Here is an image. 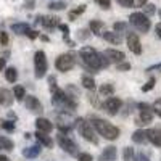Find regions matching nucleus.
Listing matches in <instances>:
<instances>
[{
    "label": "nucleus",
    "instance_id": "obj_1",
    "mask_svg": "<svg viewBox=\"0 0 161 161\" xmlns=\"http://www.w3.org/2000/svg\"><path fill=\"white\" fill-rule=\"evenodd\" d=\"M80 58H82L84 64L87 66V68L90 71H98V69H105V68H108V58H106L103 53H98L97 50H93L92 47H82L80 48Z\"/></svg>",
    "mask_w": 161,
    "mask_h": 161
},
{
    "label": "nucleus",
    "instance_id": "obj_2",
    "mask_svg": "<svg viewBox=\"0 0 161 161\" xmlns=\"http://www.w3.org/2000/svg\"><path fill=\"white\" fill-rule=\"evenodd\" d=\"M52 103H53V106H57L60 111H71V113L77 106L76 100L71 95H68V93H64L63 90H60V89L52 92Z\"/></svg>",
    "mask_w": 161,
    "mask_h": 161
},
{
    "label": "nucleus",
    "instance_id": "obj_3",
    "mask_svg": "<svg viewBox=\"0 0 161 161\" xmlns=\"http://www.w3.org/2000/svg\"><path fill=\"white\" fill-rule=\"evenodd\" d=\"M92 124H93V127H95V130L102 137H105L106 140H116L119 137V129L116 126H113L111 123H108V121L100 119V118H93Z\"/></svg>",
    "mask_w": 161,
    "mask_h": 161
},
{
    "label": "nucleus",
    "instance_id": "obj_4",
    "mask_svg": "<svg viewBox=\"0 0 161 161\" xmlns=\"http://www.w3.org/2000/svg\"><path fill=\"white\" fill-rule=\"evenodd\" d=\"M76 127H77V132L82 136L87 142L90 143H98V139L95 136V127H93V124L87 123V119H77L76 121Z\"/></svg>",
    "mask_w": 161,
    "mask_h": 161
},
{
    "label": "nucleus",
    "instance_id": "obj_5",
    "mask_svg": "<svg viewBox=\"0 0 161 161\" xmlns=\"http://www.w3.org/2000/svg\"><path fill=\"white\" fill-rule=\"evenodd\" d=\"M129 23L136 28L139 32H143V34H147L150 31V28H152V23H150V19L147 18V15L145 13H132V15L129 16Z\"/></svg>",
    "mask_w": 161,
    "mask_h": 161
},
{
    "label": "nucleus",
    "instance_id": "obj_6",
    "mask_svg": "<svg viewBox=\"0 0 161 161\" xmlns=\"http://www.w3.org/2000/svg\"><path fill=\"white\" fill-rule=\"evenodd\" d=\"M48 69V63H47V57L42 50L36 52L34 55V71H36V77L37 79H42L47 74Z\"/></svg>",
    "mask_w": 161,
    "mask_h": 161
},
{
    "label": "nucleus",
    "instance_id": "obj_7",
    "mask_svg": "<svg viewBox=\"0 0 161 161\" xmlns=\"http://www.w3.org/2000/svg\"><path fill=\"white\" fill-rule=\"evenodd\" d=\"M153 114H155L153 106H150L148 103L140 102V103H139V118H137V123H136V124H139V126H142V124H150L152 121H153Z\"/></svg>",
    "mask_w": 161,
    "mask_h": 161
},
{
    "label": "nucleus",
    "instance_id": "obj_8",
    "mask_svg": "<svg viewBox=\"0 0 161 161\" xmlns=\"http://www.w3.org/2000/svg\"><path fill=\"white\" fill-rule=\"evenodd\" d=\"M69 113H71V111H61V113L58 114V123H57V127H58V129H60V132H63V134H68V132L74 127L76 121H77V119H74Z\"/></svg>",
    "mask_w": 161,
    "mask_h": 161
},
{
    "label": "nucleus",
    "instance_id": "obj_9",
    "mask_svg": "<svg viewBox=\"0 0 161 161\" xmlns=\"http://www.w3.org/2000/svg\"><path fill=\"white\" fill-rule=\"evenodd\" d=\"M74 64H76V57L73 55V53H63V55H60L55 61L57 69L61 71V73L71 71L74 68Z\"/></svg>",
    "mask_w": 161,
    "mask_h": 161
},
{
    "label": "nucleus",
    "instance_id": "obj_10",
    "mask_svg": "<svg viewBox=\"0 0 161 161\" xmlns=\"http://www.w3.org/2000/svg\"><path fill=\"white\" fill-rule=\"evenodd\" d=\"M57 142H58V145H60V148H61L63 152H66L68 155H71V156H77V155H79V153H77V145H76L68 136H64L63 132L57 136Z\"/></svg>",
    "mask_w": 161,
    "mask_h": 161
},
{
    "label": "nucleus",
    "instance_id": "obj_11",
    "mask_svg": "<svg viewBox=\"0 0 161 161\" xmlns=\"http://www.w3.org/2000/svg\"><path fill=\"white\" fill-rule=\"evenodd\" d=\"M126 42H127V47H129V50L132 53H136V55H140V53H142V44H140V39H139L137 34L129 32Z\"/></svg>",
    "mask_w": 161,
    "mask_h": 161
},
{
    "label": "nucleus",
    "instance_id": "obj_12",
    "mask_svg": "<svg viewBox=\"0 0 161 161\" xmlns=\"http://www.w3.org/2000/svg\"><path fill=\"white\" fill-rule=\"evenodd\" d=\"M26 108H28L31 113H34V114H42V111H44L42 103H40L39 98L34 97V95L26 97Z\"/></svg>",
    "mask_w": 161,
    "mask_h": 161
},
{
    "label": "nucleus",
    "instance_id": "obj_13",
    "mask_svg": "<svg viewBox=\"0 0 161 161\" xmlns=\"http://www.w3.org/2000/svg\"><path fill=\"white\" fill-rule=\"evenodd\" d=\"M121 105H123V103H121L119 98H116V97H110L108 100L103 103V108H105V111L108 113V114L114 116V114H118V111L121 110Z\"/></svg>",
    "mask_w": 161,
    "mask_h": 161
},
{
    "label": "nucleus",
    "instance_id": "obj_14",
    "mask_svg": "<svg viewBox=\"0 0 161 161\" xmlns=\"http://www.w3.org/2000/svg\"><path fill=\"white\" fill-rule=\"evenodd\" d=\"M103 55L108 58V61H111V63H123L124 61V58H126V55L121 50H114V48H108V50H105V53Z\"/></svg>",
    "mask_w": 161,
    "mask_h": 161
},
{
    "label": "nucleus",
    "instance_id": "obj_15",
    "mask_svg": "<svg viewBox=\"0 0 161 161\" xmlns=\"http://www.w3.org/2000/svg\"><path fill=\"white\" fill-rule=\"evenodd\" d=\"M37 23H40L47 29H53L55 26H58V18L55 16H37Z\"/></svg>",
    "mask_w": 161,
    "mask_h": 161
},
{
    "label": "nucleus",
    "instance_id": "obj_16",
    "mask_svg": "<svg viewBox=\"0 0 161 161\" xmlns=\"http://www.w3.org/2000/svg\"><path fill=\"white\" fill-rule=\"evenodd\" d=\"M147 136H148V142H152L155 147L161 148V129H148Z\"/></svg>",
    "mask_w": 161,
    "mask_h": 161
},
{
    "label": "nucleus",
    "instance_id": "obj_17",
    "mask_svg": "<svg viewBox=\"0 0 161 161\" xmlns=\"http://www.w3.org/2000/svg\"><path fill=\"white\" fill-rule=\"evenodd\" d=\"M36 127H37V130H42V132H47V134L53 130V124L45 118H37L36 119Z\"/></svg>",
    "mask_w": 161,
    "mask_h": 161
},
{
    "label": "nucleus",
    "instance_id": "obj_18",
    "mask_svg": "<svg viewBox=\"0 0 161 161\" xmlns=\"http://www.w3.org/2000/svg\"><path fill=\"white\" fill-rule=\"evenodd\" d=\"M34 136H36V139L39 140V143L40 145H44V147H47V148H52V147H53V140L47 136V132H42V130H37L36 134H34Z\"/></svg>",
    "mask_w": 161,
    "mask_h": 161
},
{
    "label": "nucleus",
    "instance_id": "obj_19",
    "mask_svg": "<svg viewBox=\"0 0 161 161\" xmlns=\"http://www.w3.org/2000/svg\"><path fill=\"white\" fill-rule=\"evenodd\" d=\"M132 142H136V143H139V145L147 143V142H148V136H147V130H143V129H137L136 132L132 134Z\"/></svg>",
    "mask_w": 161,
    "mask_h": 161
},
{
    "label": "nucleus",
    "instance_id": "obj_20",
    "mask_svg": "<svg viewBox=\"0 0 161 161\" xmlns=\"http://www.w3.org/2000/svg\"><path fill=\"white\" fill-rule=\"evenodd\" d=\"M116 155H118L116 147H106L102 153V156H100V161H114Z\"/></svg>",
    "mask_w": 161,
    "mask_h": 161
},
{
    "label": "nucleus",
    "instance_id": "obj_21",
    "mask_svg": "<svg viewBox=\"0 0 161 161\" xmlns=\"http://www.w3.org/2000/svg\"><path fill=\"white\" fill-rule=\"evenodd\" d=\"M102 37L106 40V42H110V44H113V45H118V44L121 42V36H119V32H116V31H113V32L105 31V32L102 34Z\"/></svg>",
    "mask_w": 161,
    "mask_h": 161
},
{
    "label": "nucleus",
    "instance_id": "obj_22",
    "mask_svg": "<svg viewBox=\"0 0 161 161\" xmlns=\"http://www.w3.org/2000/svg\"><path fill=\"white\" fill-rule=\"evenodd\" d=\"M40 152H42L40 145H32V147H28V148L23 150V156H26V158H37L40 155Z\"/></svg>",
    "mask_w": 161,
    "mask_h": 161
},
{
    "label": "nucleus",
    "instance_id": "obj_23",
    "mask_svg": "<svg viewBox=\"0 0 161 161\" xmlns=\"http://www.w3.org/2000/svg\"><path fill=\"white\" fill-rule=\"evenodd\" d=\"M105 23L103 21H98V19H92L90 21V31L95 34V36H102L105 31Z\"/></svg>",
    "mask_w": 161,
    "mask_h": 161
},
{
    "label": "nucleus",
    "instance_id": "obj_24",
    "mask_svg": "<svg viewBox=\"0 0 161 161\" xmlns=\"http://www.w3.org/2000/svg\"><path fill=\"white\" fill-rule=\"evenodd\" d=\"M11 31L18 36H23V34H28L31 29H29V24H26V23H15V24H11Z\"/></svg>",
    "mask_w": 161,
    "mask_h": 161
},
{
    "label": "nucleus",
    "instance_id": "obj_25",
    "mask_svg": "<svg viewBox=\"0 0 161 161\" xmlns=\"http://www.w3.org/2000/svg\"><path fill=\"white\" fill-rule=\"evenodd\" d=\"M5 79L8 80V82H16L18 71H16L15 68H7V69H5Z\"/></svg>",
    "mask_w": 161,
    "mask_h": 161
},
{
    "label": "nucleus",
    "instance_id": "obj_26",
    "mask_svg": "<svg viewBox=\"0 0 161 161\" xmlns=\"http://www.w3.org/2000/svg\"><path fill=\"white\" fill-rule=\"evenodd\" d=\"M98 92H100V95H113V93H114V87L111 86V84H102L100 86V89H98Z\"/></svg>",
    "mask_w": 161,
    "mask_h": 161
},
{
    "label": "nucleus",
    "instance_id": "obj_27",
    "mask_svg": "<svg viewBox=\"0 0 161 161\" xmlns=\"http://www.w3.org/2000/svg\"><path fill=\"white\" fill-rule=\"evenodd\" d=\"M13 95H15V98H16L18 102L24 100V97H26V90H24V87H21V86H16L15 89H13Z\"/></svg>",
    "mask_w": 161,
    "mask_h": 161
},
{
    "label": "nucleus",
    "instance_id": "obj_28",
    "mask_svg": "<svg viewBox=\"0 0 161 161\" xmlns=\"http://www.w3.org/2000/svg\"><path fill=\"white\" fill-rule=\"evenodd\" d=\"M82 86L89 90H93L95 89V80H93V77H90V76H84L82 77Z\"/></svg>",
    "mask_w": 161,
    "mask_h": 161
},
{
    "label": "nucleus",
    "instance_id": "obj_29",
    "mask_svg": "<svg viewBox=\"0 0 161 161\" xmlns=\"http://www.w3.org/2000/svg\"><path fill=\"white\" fill-rule=\"evenodd\" d=\"M0 127H3L7 132H13L15 130V123L13 121H0Z\"/></svg>",
    "mask_w": 161,
    "mask_h": 161
},
{
    "label": "nucleus",
    "instance_id": "obj_30",
    "mask_svg": "<svg viewBox=\"0 0 161 161\" xmlns=\"http://www.w3.org/2000/svg\"><path fill=\"white\" fill-rule=\"evenodd\" d=\"M84 11H86V5L77 7L76 10H73V11L69 13V19H71V21H76V16H77V15H80V13H84Z\"/></svg>",
    "mask_w": 161,
    "mask_h": 161
},
{
    "label": "nucleus",
    "instance_id": "obj_31",
    "mask_svg": "<svg viewBox=\"0 0 161 161\" xmlns=\"http://www.w3.org/2000/svg\"><path fill=\"white\" fill-rule=\"evenodd\" d=\"M0 145H2V148H5V150H13V142L7 137H0Z\"/></svg>",
    "mask_w": 161,
    "mask_h": 161
},
{
    "label": "nucleus",
    "instance_id": "obj_32",
    "mask_svg": "<svg viewBox=\"0 0 161 161\" xmlns=\"http://www.w3.org/2000/svg\"><path fill=\"white\" fill-rule=\"evenodd\" d=\"M143 10H145V15H147V16H152V15H155V13H156V8H155L153 3H147V5L143 7Z\"/></svg>",
    "mask_w": 161,
    "mask_h": 161
},
{
    "label": "nucleus",
    "instance_id": "obj_33",
    "mask_svg": "<svg viewBox=\"0 0 161 161\" xmlns=\"http://www.w3.org/2000/svg\"><path fill=\"white\" fill-rule=\"evenodd\" d=\"M66 7V3L64 2H52L50 5H48V8L50 10H63Z\"/></svg>",
    "mask_w": 161,
    "mask_h": 161
},
{
    "label": "nucleus",
    "instance_id": "obj_34",
    "mask_svg": "<svg viewBox=\"0 0 161 161\" xmlns=\"http://www.w3.org/2000/svg\"><path fill=\"white\" fill-rule=\"evenodd\" d=\"M132 156H134V150L130 147H126L124 148V161H132Z\"/></svg>",
    "mask_w": 161,
    "mask_h": 161
},
{
    "label": "nucleus",
    "instance_id": "obj_35",
    "mask_svg": "<svg viewBox=\"0 0 161 161\" xmlns=\"http://www.w3.org/2000/svg\"><path fill=\"white\" fill-rule=\"evenodd\" d=\"M48 86H50V90H52V92L58 90V86H57V79H55V76H50V77H48Z\"/></svg>",
    "mask_w": 161,
    "mask_h": 161
},
{
    "label": "nucleus",
    "instance_id": "obj_36",
    "mask_svg": "<svg viewBox=\"0 0 161 161\" xmlns=\"http://www.w3.org/2000/svg\"><path fill=\"white\" fill-rule=\"evenodd\" d=\"M155 87V77H150V80L147 82L143 87H142V92H148V90H152Z\"/></svg>",
    "mask_w": 161,
    "mask_h": 161
},
{
    "label": "nucleus",
    "instance_id": "obj_37",
    "mask_svg": "<svg viewBox=\"0 0 161 161\" xmlns=\"http://www.w3.org/2000/svg\"><path fill=\"white\" fill-rule=\"evenodd\" d=\"M95 2L100 5V8H103V10H108L110 7H111V0H95Z\"/></svg>",
    "mask_w": 161,
    "mask_h": 161
},
{
    "label": "nucleus",
    "instance_id": "obj_38",
    "mask_svg": "<svg viewBox=\"0 0 161 161\" xmlns=\"http://www.w3.org/2000/svg\"><path fill=\"white\" fill-rule=\"evenodd\" d=\"M126 23H114V26H113V29L116 31V32H124L126 31Z\"/></svg>",
    "mask_w": 161,
    "mask_h": 161
},
{
    "label": "nucleus",
    "instance_id": "obj_39",
    "mask_svg": "<svg viewBox=\"0 0 161 161\" xmlns=\"http://www.w3.org/2000/svg\"><path fill=\"white\" fill-rule=\"evenodd\" d=\"M153 111H155V114H158V116L161 118V98H158V100L153 103Z\"/></svg>",
    "mask_w": 161,
    "mask_h": 161
},
{
    "label": "nucleus",
    "instance_id": "obj_40",
    "mask_svg": "<svg viewBox=\"0 0 161 161\" xmlns=\"http://www.w3.org/2000/svg\"><path fill=\"white\" fill-rule=\"evenodd\" d=\"M77 159H79V161H93L90 153H79V155H77Z\"/></svg>",
    "mask_w": 161,
    "mask_h": 161
},
{
    "label": "nucleus",
    "instance_id": "obj_41",
    "mask_svg": "<svg viewBox=\"0 0 161 161\" xmlns=\"http://www.w3.org/2000/svg\"><path fill=\"white\" fill-rule=\"evenodd\" d=\"M116 69L118 71H127V69H130V63H118V66H116Z\"/></svg>",
    "mask_w": 161,
    "mask_h": 161
},
{
    "label": "nucleus",
    "instance_id": "obj_42",
    "mask_svg": "<svg viewBox=\"0 0 161 161\" xmlns=\"http://www.w3.org/2000/svg\"><path fill=\"white\" fill-rule=\"evenodd\" d=\"M147 5V0H132V7H136V8H142Z\"/></svg>",
    "mask_w": 161,
    "mask_h": 161
},
{
    "label": "nucleus",
    "instance_id": "obj_43",
    "mask_svg": "<svg viewBox=\"0 0 161 161\" xmlns=\"http://www.w3.org/2000/svg\"><path fill=\"white\" fill-rule=\"evenodd\" d=\"M116 2H118L121 7H124V8H129V7H132V0H116Z\"/></svg>",
    "mask_w": 161,
    "mask_h": 161
},
{
    "label": "nucleus",
    "instance_id": "obj_44",
    "mask_svg": "<svg viewBox=\"0 0 161 161\" xmlns=\"http://www.w3.org/2000/svg\"><path fill=\"white\" fill-rule=\"evenodd\" d=\"M0 44H2V45L8 44V34L7 32H0Z\"/></svg>",
    "mask_w": 161,
    "mask_h": 161
},
{
    "label": "nucleus",
    "instance_id": "obj_45",
    "mask_svg": "<svg viewBox=\"0 0 161 161\" xmlns=\"http://www.w3.org/2000/svg\"><path fill=\"white\" fill-rule=\"evenodd\" d=\"M26 36H28L29 39H37V37H39V32H37V31H29Z\"/></svg>",
    "mask_w": 161,
    "mask_h": 161
},
{
    "label": "nucleus",
    "instance_id": "obj_46",
    "mask_svg": "<svg viewBox=\"0 0 161 161\" xmlns=\"http://www.w3.org/2000/svg\"><path fill=\"white\" fill-rule=\"evenodd\" d=\"M137 161H150V159H148V156H145L143 153H140V155H137Z\"/></svg>",
    "mask_w": 161,
    "mask_h": 161
},
{
    "label": "nucleus",
    "instance_id": "obj_47",
    "mask_svg": "<svg viewBox=\"0 0 161 161\" xmlns=\"http://www.w3.org/2000/svg\"><path fill=\"white\" fill-rule=\"evenodd\" d=\"M86 32H87V31H84V29H82V31H79V39H87L89 34H86Z\"/></svg>",
    "mask_w": 161,
    "mask_h": 161
},
{
    "label": "nucleus",
    "instance_id": "obj_48",
    "mask_svg": "<svg viewBox=\"0 0 161 161\" xmlns=\"http://www.w3.org/2000/svg\"><path fill=\"white\" fill-rule=\"evenodd\" d=\"M26 8H34V0H28V2L24 3Z\"/></svg>",
    "mask_w": 161,
    "mask_h": 161
},
{
    "label": "nucleus",
    "instance_id": "obj_49",
    "mask_svg": "<svg viewBox=\"0 0 161 161\" xmlns=\"http://www.w3.org/2000/svg\"><path fill=\"white\" fill-rule=\"evenodd\" d=\"M155 31H156V36L161 39V23L159 24H156V28H155Z\"/></svg>",
    "mask_w": 161,
    "mask_h": 161
},
{
    "label": "nucleus",
    "instance_id": "obj_50",
    "mask_svg": "<svg viewBox=\"0 0 161 161\" xmlns=\"http://www.w3.org/2000/svg\"><path fill=\"white\" fill-rule=\"evenodd\" d=\"M156 68H161V63H156V64L150 66V68H147V71H153V69H156Z\"/></svg>",
    "mask_w": 161,
    "mask_h": 161
},
{
    "label": "nucleus",
    "instance_id": "obj_51",
    "mask_svg": "<svg viewBox=\"0 0 161 161\" xmlns=\"http://www.w3.org/2000/svg\"><path fill=\"white\" fill-rule=\"evenodd\" d=\"M5 61H7V58H0V71L3 69V66H5Z\"/></svg>",
    "mask_w": 161,
    "mask_h": 161
},
{
    "label": "nucleus",
    "instance_id": "obj_52",
    "mask_svg": "<svg viewBox=\"0 0 161 161\" xmlns=\"http://www.w3.org/2000/svg\"><path fill=\"white\" fill-rule=\"evenodd\" d=\"M0 161H10V158L5 156V155H0Z\"/></svg>",
    "mask_w": 161,
    "mask_h": 161
},
{
    "label": "nucleus",
    "instance_id": "obj_53",
    "mask_svg": "<svg viewBox=\"0 0 161 161\" xmlns=\"http://www.w3.org/2000/svg\"><path fill=\"white\" fill-rule=\"evenodd\" d=\"M0 103H3V98H2V93H0Z\"/></svg>",
    "mask_w": 161,
    "mask_h": 161
},
{
    "label": "nucleus",
    "instance_id": "obj_54",
    "mask_svg": "<svg viewBox=\"0 0 161 161\" xmlns=\"http://www.w3.org/2000/svg\"><path fill=\"white\" fill-rule=\"evenodd\" d=\"M159 16H161V10H159Z\"/></svg>",
    "mask_w": 161,
    "mask_h": 161
}]
</instances>
